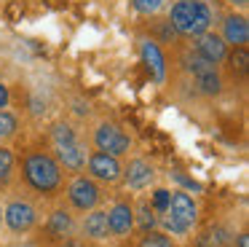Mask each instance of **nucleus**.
Listing matches in <instances>:
<instances>
[{"mask_svg":"<svg viewBox=\"0 0 249 247\" xmlns=\"http://www.w3.org/2000/svg\"><path fill=\"white\" fill-rule=\"evenodd\" d=\"M188 67H190V73L196 75V81H198L204 94H217V91H220V75H217V70L212 62H206L204 57H193Z\"/></svg>","mask_w":249,"mask_h":247,"instance_id":"8","label":"nucleus"},{"mask_svg":"<svg viewBox=\"0 0 249 247\" xmlns=\"http://www.w3.org/2000/svg\"><path fill=\"white\" fill-rule=\"evenodd\" d=\"M225 239H228V236L222 234L220 228H217V231L212 228V231H206V234H201V236H198L196 247H222V245H225Z\"/></svg>","mask_w":249,"mask_h":247,"instance_id":"19","label":"nucleus"},{"mask_svg":"<svg viewBox=\"0 0 249 247\" xmlns=\"http://www.w3.org/2000/svg\"><path fill=\"white\" fill-rule=\"evenodd\" d=\"M3 223L14 231V234H27V231L35 228L38 223V212L30 202H11L6 209H3Z\"/></svg>","mask_w":249,"mask_h":247,"instance_id":"4","label":"nucleus"},{"mask_svg":"<svg viewBox=\"0 0 249 247\" xmlns=\"http://www.w3.org/2000/svg\"><path fill=\"white\" fill-rule=\"evenodd\" d=\"M51 137H54V145H62V143H72L75 140V132H72L67 124H56L51 129Z\"/></svg>","mask_w":249,"mask_h":247,"instance_id":"20","label":"nucleus"},{"mask_svg":"<svg viewBox=\"0 0 249 247\" xmlns=\"http://www.w3.org/2000/svg\"><path fill=\"white\" fill-rule=\"evenodd\" d=\"M59 247H83V245H81V242H75V239H62Z\"/></svg>","mask_w":249,"mask_h":247,"instance_id":"27","label":"nucleus"},{"mask_svg":"<svg viewBox=\"0 0 249 247\" xmlns=\"http://www.w3.org/2000/svg\"><path fill=\"white\" fill-rule=\"evenodd\" d=\"M56 164H62L65 169L70 172H81L83 166H86V150H83V145L78 143V140H72V143H62L56 145Z\"/></svg>","mask_w":249,"mask_h":247,"instance_id":"10","label":"nucleus"},{"mask_svg":"<svg viewBox=\"0 0 249 247\" xmlns=\"http://www.w3.org/2000/svg\"><path fill=\"white\" fill-rule=\"evenodd\" d=\"M24 180L40 193H56L62 188V166L49 153H30L22 161Z\"/></svg>","mask_w":249,"mask_h":247,"instance_id":"1","label":"nucleus"},{"mask_svg":"<svg viewBox=\"0 0 249 247\" xmlns=\"http://www.w3.org/2000/svg\"><path fill=\"white\" fill-rule=\"evenodd\" d=\"M225 41L228 43H236V46H244L249 41V24L244 16H231L225 21Z\"/></svg>","mask_w":249,"mask_h":247,"instance_id":"16","label":"nucleus"},{"mask_svg":"<svg viewBox=\"0 0 249 247\" xmlns=\"http://www.w3.org/2000/svg\"><path fill=\"white\" fill-rule=\"evenodd\" d=\"M247 64H249V54H247V48H244V46H238L236 51H233V57H231V67L238 70V73H244Z\"/></svg>","mask_w":249,"mask_h":247,"instance_id":"22","label":"nucleus"},{"mask_svg":"<svg viewBox=\"0 0 249 247\" xmlns=\"http://www.w3.org/2000/svg\"><path fill=\"white\" fill-rule=\"evenodd\" d=\"M142 59H145V67L150 70V75L161 83L163 75H166V64H163L161 48H158L153 41H142Z\"/></svg>","mask_w":249,"mask_h":247,"instance_id":"12","label":"nucleus"},{"mask_svg":"<svg viewBox=\"0 0 249 247\" xmlns=\"http://www.w3.org/2000/svg\"><path fill=\"white\" fill-rule=\"evenodd\" d=\"M0 223H3V207H0Z\"/></svg>","mask_w":249,"mask_h":247,"instance_id":"30","label":"nucleus"},{"mask_svg":"<svg viewBox=\"0 0 249 247\" xmlns=\"http://www.w3.org/2000/svg\"><path fill=\"white\" fill-rule=\"evenodd\" d=\"M153 212H156V209L147 207V204H142V207H140V223H142V228H145V231H150L153 226L158 223V218Z\"/></svg>","mask_w":249,"mask_h":247,"instance_id":"24","label":"nucleus"},{"mask_svg":"<svg viewBox=\"0 0 249 247\" xmlns=\"http://www.w3.org/2000/svg\"><path fill=\"white\" fill-rule=\"evenodd\" d=\"M14 132H17V118L11 113L0 110V137H11Z\"/></svg>","mask_w":249,"mask_h":247,"instance_id":"21","label":"nucleus"},{"mask_svg":"<svg viewBox=\"0 0 249 247\" xmlns=\"http://www.w3.org/2000/svg\"><path fill=\"white\" fill-rule=\"evenodd\" d=\"M163 3H166V0H134V8L140 11V14H156Z\"/></svg>","mask_w":249,"mask_h":247,"instance_id":"25","label":"nucleus"},{"mask_svg":"<svg viewBox=\"0 0 249 247\" xmlns=\"http://www.w3.org/2000/svg\"><path fill=\"white\" fill-rule=\"evenodd\" d=\"M209 8L201 0H179L172 8V24L182 35H204L209 30Z\"/></svg>","mask_w":249,"mask_h":247,"instance_id":"3","label":"nucleus"},{"mask_svg":"<svg viewBox=\"0 0 249 247\" xmlns=\"http://www.w3.org/2000/svg\"><path fill=\"white\" fill-rule=\"evenodd\" d=\"M161 215H163L161 218L163 228L177 236H185L193 228L196 220H198V207H196V202L185 191H174V193H169V207Z\"/></svg>","mask_w":249,"mask_h":247,"instance_id":"2","label":"nucleus"},{"mask_svg":"<svg viewBox=\"0 0 249 247\" xmlns=\"http://www.w3.org/2000/svg\"><path fill=\"white\" fill-rule=\"evenodd\" d=\"M89 172H91V177H97L102 183H115L121 177V164L115 156L97 150V153L89 156Z\"/></svg>","mask_w":249,"mask_h":247,"instance_id":"7","label":"nucleus"},{"mask_svg":"<svg viewBox=\"0 0 249 247\" xmlns=\"http://www.w3.org/2000/svg\"><path fill=\"white\" fill-rule=\"evenodd\" d=\"M137 247H174V242L166 234H158V231H145V236L140 239Z\"/></svg>","mask_w":249,"mask_h":247,"instance_id":"17","label":"nucleus"},{"mask_svg":"<svg viewBox=\"0 0 249 247\" xmlns=\"http://www.w3.org/2000/svg\"><path fill=\"white\" fill-rule=\"evenodd\" d=\"M231 3H236V5H247L249 0H231Z\"/></svg>","mask_w":249,"mask_h":247,"instance_id":"29","label":"nucleus"},{"mask_svg":"<svg viewBox=\"0 0 249 247\" xmlns=\"http://www.w3.org/2000/svg\"><path fill=\"white\" fill-rule=\"evenodd\" d=\"M6 105H8V89L0 83V107H6Z\"/></svg>","mask_w":249,"mask_h":247,"instance_id":"26","label":"nucleus"},{"mask_svg":"<svg viewBox=\"0 0 249 247\" xmlns=\"http://www.w3.org/2000/svg\"><path fill=\"white\" fill-rule=\"evenodd\" d=\"M67 199H70V204L75 209H81V212H86V209H94L99 202V188L94 180H89V177H72L70 185H67Z\"/></svg>","mask_w":249,"mask_h":247,"instance_id":"5","label":"nucleus"},{"mask_svg":"<svg viewBox=\"0 0 249 247\" xmlns=\"http://www.w3.org/2000/svg\"><path fill=\"white\" fill-rule=\"evenodd\" d=\"M46 231H49L51 239H67L72 234V218L67 209H54L49 215V223H46Z\"/></svg>","mask_w":249,"mask_h":247,"instance_id":"15","label":"nucleus"},{"mask_svg":"<svg viewBox=\"0 0 249 247\" xmlns=\"http://www.w3.org/2000/svg\"><path fill=\"white\" fill-rule=\"evenodd\" d=\"M83 234L89 236V239H107L110 236V228H107V212L105 209H91V212L86 215V220H83Z\"/></svg>","mask_w":249,"mask_h":247,"instance_id":"13","label":"nucleus"},{"mask_svg":"<svg viewBox=\"0 0 249 247\" xmlns=\"http://www.w3.org/2000/svg\"><path fill=\"white\" fill-rule=\"evenodd\" d=\"M198 57H204L206 62H212V64L222 62V59L228 57L225 41H222V38H217V35H201V41H198Z\"/></svg>","mask_w":249,"mask_h":247,"instance_id":"14","label":"nucleus"},{"mask_svg":"<svg viewBox=\"0 0 249 247\" xmlns=\"http://www.w3.org/2000/svg\"><path fill=\"white\" fill-rule=\"evenodd\" d=\"M150 180H153V166L145 159L129 161V166H126V185L134 188V191H142V188L150 185Z\"/></svg>","mask_w":249,"mask_h":247,"instance_id":"11","label":"nucleus"},{"mask_svg":"<svg viewBox=\"0 0 249 247\" xmlns=\"http://www.w3.org/2000/svg\"><path fill=\"white\" fill-rule=\"evenodd\" d=\"M238 247H249V239H247V234H241V236H238Z\"/></svg>","mask_w":249,"mask_h":247,"instance_id":"28","label":"nucleus"},{"mask_svg":"<svg viewBox=\"0 0 249 247\" xmlns=\"http://www.w3.org/2000/svg\"><path fill=\"white\" fill-rule=\"evenodd\" d=\"M14 172V153L8 148H0V185H6L11 180Z\"/></svg>","mask_w":249,"mask_h":247,"instance_id":"18","label":"nucleus"},{"mask_svg":"<svg viewBox=\"0 0 249 247\" xmlns=\"http://www.w3.org/2000/svg\"><path fill=\"white\" fill-rule=\"evenodd\" d=\"M94 143H97V148L105 150V153L121 156V153H126V150H129L131 140H129V134L121 132L115 124H102V126L94 132Z\"/></svg>","mask_w":249,"mask_h":247,"instance_id":"6","label":"nucleus"},{"mask_svg":"<svg viewBox=\"0 0 249 247\" xmlns=\"http://www.w3.org/2000/svg\"><path fill=\"white\" fill-rule=\"evenodd\" d=\"M166 207H169V191L166 188H156L153 191V209L156 212H166Z\"/></svg>","mask_w":249,"mask_h":247,"instance_id":"23","label":"nucleus"},{"mask_svg":"<svg viewBox=\"0 0 249 247\" xmlns=\"http://www.w3.org/2000/svg\"><path fill=\"white\" fill-rule=\"evenodd\" d=\"M107 228H110L113 236L131 234V228H134V209H131L126 202L113 204V209L107 212Z\"/></svg>","mask_w":249,"mask_h":247,"instance_id":"9","label":"nucleus"}]
</instances>
